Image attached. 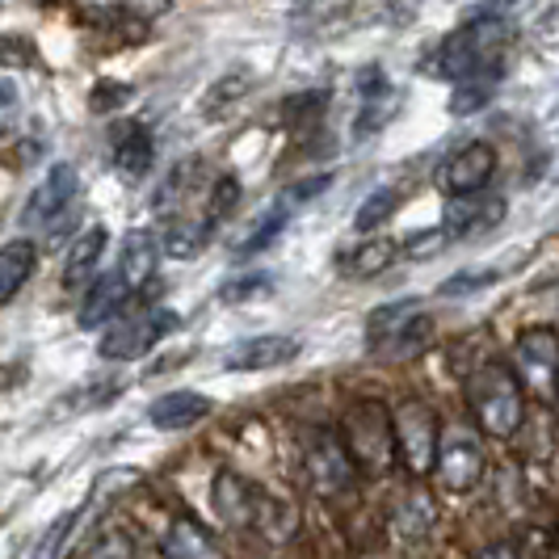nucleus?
I'll return each mask as SVG.
<instances>
[{
    "mask_svg": "<svg viewBox=\"0 0 559 559\" xmlns=\"http://www.w3.org/2000/svg\"><path fill=\"white\" fill-rule=\"evenodd\" d=\"M509 43V22L504 17H492V13H476L472 22L450 34L447 43L438 47V59H433V72L447 76V81H463L479 68H492L501 63V47Z\"/></svg>",
    "mask_w": 559,
    "mask_h": 559,
    "instance_id": "nucleus-4",
    "label": "nucleus"
},
{
    "mask_svg": "<svg viewBox=\"0 0 559 559\" xmlns=\"http://www.w3.org/2000/svg\"><path fill=\"white\" fill-rule=\"evenodd\" d=\"M156 257H160V249H156V236L135 227V231H127V236H122V249H118L114 270H118L122 278L140 290L143 282H152V274H156Z\"/></svg>",
    "mask_w": 559,
    "mask_h": 559,
    "instance_id": "nucleus-18",
    "label": "nucleus"
},
{
    "mask_svg": "<svg viewBox=\"0 0 559 559\" xmlns=\"http://www.w3.org/2000/svg\"><path fill=\"white\" fill-rule=\"evenodd\" d=\"M484 442H479L476 429H467V425H454V429H442V447H438V463H433V476L438 484L454 492V497H463V492H472L479 479H484Z\"/></svg>",
    "mask_w": 559,
    "mask_h": 559,
    "instance_id": "nucleus-9",
    "label": "nucleus"
},
{
    "mask_svg": "<svg viewBox=\"0 0 559 559\" xmlns=\"http://www.w3.org/2000/svg\"><path fill=\"white\" fill-rule=\"evenodd\" d=\"M114 168L127 173V177H143L152 168V156H156V140L143 122H118L114 127Z\"/></svg>",
    "mask_w": 559,
    "mask_h": 559,
    "instance_id": "nucleus-15",
    "label": "nucleus"
},
{
    "mask_svg": "<svg viewBox=\"0 0 559 559\" xmlns=\"http://www.w3.org/2000/svg\"><path fill=\"white\" fill-rule=\"evenodd\" d=\"M202 417H211V400L202 392H168L160 395L152 408H147V420L156 425V429H165V433H173V429H194Z\"/></svg>",
    "mask_w": 559,
    "mask_h": 559,
    "instance_id": "nucleus-16",
    "label": "nucleus"
},
{
    "mask_svg": "<svg viewBox=\"0 0 559 559\" xmlns=\"http://www.w3.org/2000/svg\"><path fill=\"white\" fill-rule=\"evenodd\" d=\"M211 501H215V513L224 518L227 526H236V531H257L265 534V538H290L295 513L274 501V497H265L257 484H249L236 472H219L215 476Z\"/></svg>",
    "mask_w": 559,
    "mask_h": 559,
    "instance_id": "nucleus-2",
    "label": "nucleus"
},
{
    "mask_svg": "<svg viewBox=\"0 0 559 559\" xmlns=\"http://www.w3.org/2000/svg\"><path fill=\"white\" fill-rule=\"evenodd\" d=\"M392 261H395V240H366L358 249L341 252L336 270H341L345 278H374V274H383Z\"/></svg>",
    "mask_w": 559,
    "mask_h": 559,
    "instance_id": "nucleus-21",
    "label": "nucleus"
},
{
    "mask_svg": "<svg viewBox=\"0 0 559 559\" xmlns=\"http://www.w3.org/2000/svg\"><path fill=\"white\" fill-rule=\"evenodd\" d=\"M102 252H106V227H88L84 236H76V245L68 249V261H63V290L84 295V286H93Z\"/></svg>",
    "mask_w": 559,
    "mask_h": 559,
    "instance_id": "nucleus-17",
    "label": "nucleus"
},
{
    "mask_svg": "<svg viewBox=\"0 0 559 559\" xmlns=\"http://www.w3.org/2000/svg\"><path fill=\"white\" fill-rule=\"evenodd\" d=\"M274 286V278L270 274H249V278H236V282H227L224 286V304H245V299H257V295H265Z\"/></svg>",
    "mask_w": 559,
    "mask_h": 559,
    "instance_id": "nucleus-28",
    "label": "nucleus"
},
{
    "mask_svg": "<svg viewBox=\"0 0 559 559\" xmlns=\"http://www.w3.org/2000/svg\"><path fill=\"white\" fill-rule=\"evenodd\" d=\"M429 333H433V320H429L425 311H417L413 299H404V304H392V308L370 311L366 341H370V349H379V354L408 358V354H417L420 345L429 341Z\"/></svg>",
    "mask_w": 559,
    "mask_h": 559,
    "instance_id": "nucleus-8",
    "label": "nucleus"
},
{
    "mask_svg": "<svg viewBox=\"0 0 559 559\" xmlns=\"http://www.w3.org/2000/svg\"><path fill=\"white\" fill-rule=\"evenodd\" d=\"M501 63H492V68H479L472 76H463V81H454V97H450V114H472L479 110L492 93H497V84H501Z\"/></svg>",
    "mask_w": 559,
    "mask_h": 559,
    "instance_id": "nucleus-22",
    "label": "nucleus"
},
{
    "mask_svg": "<svg viewBox=\"0 0 559 559\" xmlns=\"http://www.w3.org/2000/svg\"><path fill=\"white\" fill-rule=\"evenodd\" d=\"M81 194V173L72 165H56L47 177H43V186L29 194V202L22 206V224L26 227H51L56 219L68 215V206L76 202Z\"/></svg>",
    "mask_w": 559,
    "mask_h": 559,
    "instance_id": "nucleus-12",
    "label": "nucleus"
},
{
    "mask_svg": "<svg viewBox=\"0 0 559 559\" xmlns=\"http://www.w3.org/2000/svg\"><path fill=\"white\" fill-rule=\"evenodd\" d=\"M497 282L492 270H472V274H454L442 282V295H472V290H488Z\"/></svg>",
    "mask_w": 559,
    "mask_h": 559,
    "instance_id": "nucleus-31",
    "label": "nucleus"
},
{
    "mask_svg": "<svg viewBox=\"0 0 559 559\" xmlns=\"http://www.w3.org/2000/svg\"><path fill=\"white\" fill-rule=\"evenodd\" d=\"M513 374L518 383L543 400L547 408H556L559 400V333L551 324H534L513 341Z\"/></svg>",
    "mask_w": 559,
    "mask_h": 559,
    "instance_id": "nucleus-5",
    "label": "nucleus"
},
{
    "mask_svg": "<svg viewBox=\"0 0 559 559\" xmlns=\"http://www.w3.org/2000/svg\"><path fill=\"white\" fill-rule=\"evenodd\" d=\"M127 97H131V93H127V84L102 81L97 88H93V102H88V106H93L97 114H106V110H118V106H122Z\"/></svg>",
    "mask_w": 559,
    "mask_h": 559,
    "instance_id": "nucleus-32",
    "label": "nucleus"
},
{
    "mask_svg": "<svg viewBox=\"0 0 559 559\" xmlns=\"http://www.w3.org/2000/svg\"><path fill=\"white\" fill-rule=\"evenodd\" d=\"M534 0H484L479 4V13H492V17H504V22H513L518 13H526Z\"/></svg>",
    "mask_w": 559,
    "mask_h": 559,
    "instance_id": "nucleus-34",
    "label": "nucleus"
},
{
    "mask_svg": "<svg viewBox=\"0 0 559 559\" xmlns=\"http://www.w3.org/2000/svg\"><path fill=\"white\" fill-rule=\"evenodd\" d=\"M286 219H290V211H286V206L278 202V206H274V211H270V215H265L261 224L252 227L249 240H240V249H236V257H252V252L270 249V245H274V240L282 236V231H286Z\"/></svg>",
    "mask_w": 559,
    "mask_h": 559,
    "instance_id": "nucleus-26",
    "label": "nucleus"
},
{
    "mask_svg": "<svg viewBox=\"0 0 559 559\" xmlns=\"http://www.w3.org/2000/svg\"><path fill=\"white\" fill-rule=\"evenodd\" d=\"M447 245H450V231L447 227H433V231H425V236H413V240L404 245V252H408L413 261H429V257H438Z\"/></svg>",
    "mask_w": 559,
    "mask_h": 559,
    "instance_id": "nucleus-30",
    "label": "nucleus"
},
{
    "mask_svg": "<svg viewBox=\"0 0 559 559\" xmlns=\"http://www.w3.org/2000/svg\"><path fill=\"white\" fill-rule=\"evenodd\" d=\"M395 206H400V194H395L392 186H383V190H374V194H370L362 206H358V215H354V227H358V231H374L379 224H388V219H392Z\"/></svg>",
    "mask_w": 559,
    "mask_h": 559,
    "instance_id": "nucleus-25",
    "label": "nucleus"
},
{
    "mask_svg": "<svg viewBox=\"0 0 559 559\" xmlns=\"http://www.w3.org/2000/svg\"><path fill=\"white\" fill-rule=\"evenodd\" d=\"M236 202H240V181L224 173L215 186H211V194H206V206H202V219L211 224V231L219 227V219H227L231 211H236Z\"/></svg>",
    "mask_w": 559,
    "mask_h": 559,
    "instance_id": "nucleus-24",
    "label": "nucleus"
},
{
    "mask_svg": "<svg viewBox=\"0 0 559 559\" xmlns=\"http://www.w3.org/2000/svg\"><path fill=\"white\" fill-rule=\"evenodd\" d=\"M34 265H38V245L34 240H9V245H0V304H9L26 286Z\"/></svg>",
    "mask_w": 559,
    "mask_h": 559,
    "instance_id": "nucleus-20",
    "label": "nucleus"
},
{
    "mask_svg": "<svg viewBox=\"0 0 559 559\" xmlns=\"http://www.w3.org/2000/svg\"><path fill=\"white\" fill-rule=\"evenodd\" d=\"M556 408H559V400H556Z\"/></svg>",
    "mask_w": 559,
    "mask_h": 559,
    "instance_id": "nucleus-38",
    "label": "nucleus"
},
{
    "mask_svg": "<svg viewBox=\"0 0 559 559\" xmlns=\"http://www.w3.org/2000/svg\"><path fill=\"white\" fill-rule=\"evenodd\" d=\"M88 559H135V547H131L122 534H106V538L88 551Z\"/></svg>",
    "mask_w": 559,
    "mask_h": 559,
    "instance_id": "nucleus-33",
    "label": "nucleus"
},
{
    "mask_svg": "<svg viewBox=\"0 0 559 559\" xmlns=\"http://www.w3.org/2000/svg\"><path fill=\"white\" fill-rule=\"evenodd\" d=\"M392 526L404 534V538H425L429 526H433V501H429V497H420V492L404 497V501L395 504Z\"/></svg>",
    "mask_w": 559,
    "mask_h": 559,
    "instance_id": "nucleus-23",
    "label": "nucleus"
},
{
    "mask_svg": "<svg viewBox=\"0 0 559 559\" xmlns=\"http://www.w3.org/2000/svg\"><path fill=\"white\" fill-rule=\"evenodd\" d=\"M131 299H135V286L122 278L118 270L97 274L93 286L81 295V329H106V324H114Z\"/></svg>",
    "mask_w": 559,
    "mask_h": 559,
    "instance_id": "nucleus-13",
    "label": "nucleus"
},
{
    "mask_svg": "<svg viewBox=\"0 0 559 559\" xmlns=\"http://www.w3.org/2000/svg\"><path fill=\"white\" fill-rule=\"evenodd\" d=\"M304 467H308L311 488L320 497H341L349 492V484L358 476L349 450H345V438L333 433V429H311L304 438Z\"/></svg>",
    "mask_w": 559,
    "mask_h": 559,
    "instance_id": "nucleus-10",
    "label": "nucleus"
},
{
    "mask_svg": "<svg viewBox=\"0 0 559 559\" xmlns=\"http://www.w3.org/2000/svg\"><path fill=\"white\" fill-rule=\"evenodd\" d=\"M160 556L165 559H224V547L202 531L198 522L181 518V522H173L165 531V538H160Z\"/></svg>",
    "mask_w": 559,
    "mask_h": 559,
    "instance_id": "nucleus-19",
    "label": "nucleus"
},
{
    "mask_svg": "<svg viewBox=\"0 0 559 559\" xmlns=\"http://www.w3.org/2000/svg\"><path fill=\"white\" fill-rule=\"evenodd\" d=\"M341 438H345V450L358 467V476H388L392 463L400 459V447H395V420L392 408L379 404V400H358L345 420H341Z\"/></svg>",
    "mask_w": 559,
    "mask_h": 559,
    "instance_id": "nucleus-3",
    "label": "nucleus"
},
{
    "mask_svg": "<svg viewBox=\"0 0 559 559\" xmlns=\"http://www.w3.org/2000/svg\"><path fill=\"white\" fill-rule=\"evenodd\" d=\"M295 358H299V336L265 333L252 336V341H240L236 349H227L224 366L227 370H274V366H286Z\"/></svg>",
    "mask_w": 559,
    "mask_h": 559,
    "instance_id": "nucleus-14",
    "label": "nucleus"
},
{
    "mask_svg": "<svg viewBox=\"0 0 559 559\" xmlns=\"http://www.w3.org/2000/svg\"><path fill=\"white\" fill-rule=\"evenodd\" d=\"M329 186H333V173L308 177V181H299V186H290V190L282 194V206H286V211H295V206H304V202H311V198H320Z\"/></svg>",
    "mask_w": 559,
    "mask_h": 559,
    "instance_id": "nucleus-29",
    "label": "nucleus"
},
{
    "mask_svg": "<svg viewBox=\"0 0 559 559\" xmlns=\"http://www.w3.org/2000/svg\"><path fill=\"white\" fill-rule=\"evenodd\" d=\"M13 110H17V84H13V81H0V131L9 127Z\"/></svg>",
    "mask_w": 559,
    "mask_h": 559,
    "instance_id": "nucleus-35",
    "label": "nucleus"
},
{
    "mask_svg": "<svg viewBox=\"0 0 559 559\" xmlns=\"http://www.w3.org/2000/svg\"><path fill=\"white\" fill-rule=\"evenodd\" d=\"M497 173V147L484 140H472L463 147H454L447 160L438 165V190L447 198H479L484 186L492 181Z\"/></svg>",
    "mask_w": 559,
    "mask_h": 559,
    "instance_id": "nucleus-11",
    "label": "nucleus"
},
{
    "mask_svg": "<svg viewBox=\"0 0 559 559\" xmlns=\"http://www.w3.org/2000/svg\"><path fill=\"white\" fill-rule=\"evenodd\" d=\"M81 522V509H68V513H59L56 522L43 531V538L34 543V551H29V559H59V551H63V543H68V534H72V526Z\"/></svg>",
    "mask_w": 559,
    "mask_h": 559,
    "instance_id": "nucleus-27",
    "label": "nucleus"
},
{
    "mask_svg": "<svg viewBox=\"0 0 559 559\" xmlns=\"http://www.w3.org/2000/svg\"><path fill=\"white\" fill-rule=\"evenodd\" d=\"M173 329H181V316L165 308H143L131 311V316H118L114 324H106V333L97 341L102 358L110 362H135L143 358L160 336H168Z\"/></svg>",
    "mask_w": 559,
    "mask_h": 559,
    "instance_id": "nucleus-7",
    "label": "nucleus"
},
{
    "mask_svg": "<svg viewBox=\"0 0 559 559\" xmlns=\"http://www.w3.org/2000/svg\"><path fill=\"white\" fill-rule=\"evenodd\" d=\"M476 559H518V547H513V543H492V547H484Z\"/></svg>",
    "mask_w": 559,
    "mask_h": 559,
    "instance_id": "nucleus-37",
    "label": "nucleus"
},
{
    "mask_svg": "<svg viewBox=\"0 0 559 559\" xmlns=\"http://www.w3.org/2000/svg\"><path fill=\"white\" fill-rule=\"evenodd\" d=\"M127 9H135L140 17H156L168 9V0H127Z\"/></svg>",
    "mask_w": 559,
    "mask_h": 559,
    "instance_id": "nucleus-36",
    "label": "nucleus"
},
{
    "mask_svg": "<svg viewBox=\"0 0 559 559\" xmlns=\"http://www.w3.org/2000/svg\"><path fill=\"white\" fill-rule=\"evenodd\" d=\"M395 420V447H400V459L413 476H429L433 463H438V447H442V425H438V413L408 395L392 408Z\"/></svg>",
    "mask_w": 559,
    "mask_h": 559,
    "instance_id": "nucleus-6",
    "label": "nucleus"
},
{
    "mask_svg": "<svg viewBox=\"0 0 559 559\" xmlns=\"http://www.w3.org/2000/svg\"><path fill=\"white\" fill-rule=\"evenodd\" d=\"M467 404H472V417H476L479 433L484 438H497L509 442L518 429H522V413H526V388L518 383L513 366L504 362H479L467 374Z\"/></svg>",
    "mask_w": 559,
    "mask_h": 559,
    "instance_id": "nucleus-1",
    "label": "nucleus"
}]
</instances>
